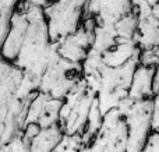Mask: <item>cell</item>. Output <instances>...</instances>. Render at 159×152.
<instances>
[{
	"label": "cell",
	"instance_id": "1",
	"mask_svg": "<svg viewBox=\"0 0 159 152\" xmlns=\"http://www.w3.org/2000/svg\"><path fill=\"white\" fill-rule=\"evenodd\" d=\"M24 10L27 16L24 29L7 52L0 53V59L16 66L28 80L36 84L38 89V83L49 64L53 45L48 34L43 10L25 2Z\"/></svg>",
	"mask_w": 159,
	"mask_h": 152
},
{
	"label": "cell",
	"instance_id": "2",
	"mask_svg": "<svg viewBox=\"0 0 159 152\" xmlns=\"http://www.w3.org/2000/svg\"><path fill=\"white\" fill-rule=\"evenodd\" d=\"M36 92L35 83L0 59V147L22 131L25 112Z\"/></svg>",
	"mask_w": 159,
	"mask_h": 152
},
{
	"label": "cell",
	"instance_id": "3",
	"mask_svg": "<svg viewBox=\"0 0 159 152\" xmlns=\"http://www.w3.org/2000/svg\"><path fill=\"white\" fill-rule=\"evenodd\" d=\"M96 95L89 87L81 80L63 99L59 113V126L64 136H82L88 122L91 106Z\"/></svg>",
	"mask_w": 159,
	"mask_h": 152
},
{
	"label": "cell",
	"instance_id": "4",
	"mask_svg": "<svg viewBox=\"0 0 159 152\" xmlns=\"http://www.w3.org/2000/svg\"><path fill=\"white\" fill-rule=\"evenodd\" d=\"M157 102L158 96L143 101L126 98L116 108L123 114L127 124V152H141L145 145L152 133L151 120Z\"/></svg>",
	"mask_w": 159,
	"mask_h": 152
},
{
	"label": "cell",
	"instance_id": "5",
	"mask_svg": "<svg viewBox=\"0 0 159 152\" xmlns=\"http://www.w3.org/2000/svg\"><path fill=\"white\" fill-rule=\"evenodd\" d=\"M81 77V64L64 60L53 45L49 64L38 83V92H42L53 99L63 101Z\"/></svg>",
	"mask_w": 159,
	"mask_h": 152
},
{
	"label": "cell",
	"instance_id": "6",
	"mask_svg": "<svg viewBox=\"0 0 159 152\" xmlns=\"http://www.w3.org/2000/svg\"><path fill=\"white\" fill-rule=\"evenodd\" d=\"M88 0H55L42 8L50 43L56 45L80 28Z\"/></svg>",
	"mask_w": 159,
	"mask_h": 152
},
{
	"label": "cell",
	"instance_id": "7",
	"mask_svg": "<svg viewBox=\"0 0 159 152\" xmlns=\"http://www.w3.org/2000/svg\"><path fill=\"white\" fill-rule=\"evenodd\" d=\"M133 11L137 16V32L134 41L140 52L157 49L159 39V6H151L141 0H133Z\"/></svg>",
	"mask_w": 159,
	"mask_h": 152
},
{
	"label": "cell",
	"instance_id": "8",
	"mask_svg": "<svg viewBox=\"0 0 159 152\" xmlns=\"http://www.w3.org/2000/svg\"><path fill=\"white\" fill-rule=\"evenodd\" d=\"M93 28L95 21L91 17H84L81 25L75 32L66 36L55 45L57 53L64 59L74 64H81L87 57L93 41Z\"/></svg>",
	"mask_w": 159,
	"mask_h": 152
},
{
	"label": "cell",
	"instance_id": "9",
	"mask_svg": "<svg viewBox=\"0 0 159 152\" xmlns=\"http://www.w3.org/2000/svg\"><path fill=\"white\" fill-rule=\"evenodd\" d=\"M63 101H57L42 92H36L27 108L22 122V128L25 126L35 124L39 128L52 127L59 124V113Z\"/></svg>",
	"mask_w": 159,
	"mask_h": 152
},
{
	"label": "cell",
	"instance_id": "10",
	"mask_svg": "<svg viewBox=\"0 0 159 152\" xmlns=\"http://www.w3.org/2000/svg\"><path fill=\"white\" fill-rule=\"evenodd\" d=\"M133 13V0H88L84 17L93 18L96 25H115Z\"/></svg>",
	"mask_w": 159,
	"mask_h": 152
},
{
	"label": "cell",
	"instance_id": "11",
	"mask_svg": "<svg viewBox=\"0 0 159 152\" xmlns=\"http://www.w3.org/2000/svg\"><path fill=\"white\" fill-rule=\"evenodd\" d=\"M157 74L158 67H144L138 64V67L133 74L127 98L135 101L155 98L154 92H152V83H154V77Z\"/></svg>",
	"mask_w": 159,
	"mask_h": 152
},
{
	"label": "cell",
	"instance_id": "12",
	"mask_svg": "<svg viewBox=\"0 0 159 152\" xmlns=\"http://www.w3.org/2000/svg\"><path fill=\"white\" fill-rule=\"evenodd\" d=\"M63 136L64 134L59 124L41 128L31 138L30 144H28V150L30 152H53L56 145L63 138Z\"/></svg>",
	"mask_w": 159,
	"mask_h": 152
},
{
	"label": "cell",
	"instance_id": "13",
	"mask_svg": "<svg viewBox=\"0 0 159 152\" xmlns=\"http://www.w3.org/2000/svg\"><path fill=\"white\" fill-rule=\"evenodd\" d=\"M82 148L81 136H63L53 152H80Z\"/></svg>",
	"mask_w": 159,
	"mask_h": 152
},
{
	"label": "cell",
	"instance_id": "14",
	"mask_svg": "<svg viewBox=\"0 0 159 152\" xmlns=\"http://www.w3.org/2000/svg\"><path fill=\"white\" fill-rule=\"evenodd\" d=\"M28 144L30 142L22 137V134L20 133L17 137H14L11 141H8L7 144L0 147V152H30L28 150Z\"/></svg>",
	"mask_w": 159,
	"mask_h": 152
},
{
	"label": "cell",
	"instance_id": "15",
	"mask_svg": "<svg viewBox=\"0 0 159 152\" xmlns=\"http://www.w3.org/2000/svg\"><path fill=\"white\" fill-rule=\"evenodd\" d=\"M158 47L152 50L140 52V66L144 67H158Z\"/></svg>",
	"mask_w": 159,
	"mask_h": 152
},
{
	"label": "cell",
	"instance_id": "16",
	"mask_svg": "<svg viewBox=\"0 0 159 152\" xmlns=\"http://www.w3.org/2000/svg\"><path fill=\"white\" fill-rule=\"evenodd\" d=\"M141 152H159V134L152 131Z\"/></svg>",
	"mask_w": 159,
	"mask_h": 152
},
{
	"label": "cell",
	"instance_id": "17",
	"mask_svg": "<svg viewBox=\"0 0 159 152\" xmlns=\"http://www.w3.org/2000/svg\"><path fill=\"white\" fill-rule=\"evenodd\" d=\"M53 2H55V0H25V3H28V4L35 6V7H41V8L48 7V6Z\"/></svg>",
	"mask_w": 159,
	"mask_h": 152
},
{
	"label": "cell",
	"instance_id": "18",
	"mask_svg": "<svg viewBox=\"0 0 159 152\" xmlns=\"http://www.w3.org/2000/svg\"><path fill=\"white\" fill-rule=\"evenodd\" d=\"M141 2H147L151 6H158V0H141Z\"/></svg>",
	"mask_w": 159,
	"mask_h": 152
}]
</instances>
